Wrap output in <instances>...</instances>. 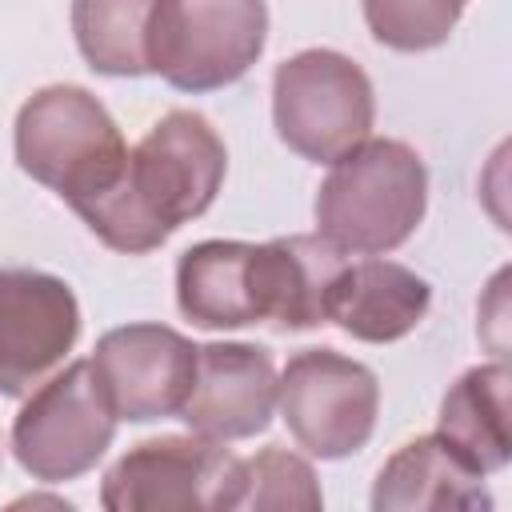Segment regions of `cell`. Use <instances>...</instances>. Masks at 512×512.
Masks as SVG:
<instances>
[{
	"label": "cell",
	"instance_id": "3",
	"mask_svg": "<svg viewBox=\"0 0 512 512\" xmlns=\"http://www.w3.org/2000/svg\"><path fill=\"white\" fill-rule=\"evenodd\" d=\"M128 144L104 104L76 88H40L16 116V164L68 208L100 196L124 168Z\"/></svg>",
	"mask_w": 512,
	"mask_h": 512
},
{
	"label": "cell",
	"instance_id": "12",
	"mask_svg": "<svg viewBox=\"0 0 512 512\" xmlns=\"http://www.w3.org/2000/svg\"><path fill=\"white\" fill-rule=\"evenodd\" d=\"M344 272V252L316 236H280L252 248L256 312L284 332H304L328 320V296Z\"/></svg>",
	"mask_w": 512,
	"mask_h": 512
},
{
	"label": "cell",
	"instance_id": "17",
	"mask_svg": "<svg viewBox=\"0 0 512 512\" xmlns=\"http://www.w3.org/2000/svg\"><path fill=\"white\" fill-rule=\"evenodd\" d=\"M160 0H72V32L88 68L104 76L152 72V20Z\"/></svg>",
	"mask_w": 512,
	"mask_h": 512
},
{
	"label": "cell",
	"instance_id": "19",
	"mask_svg": "<svg viewBox=\"0 0 512 512\" xmlns=\"http://www.w3.org/2000/svg\"><path fill=\"white\" fill-rule=\"evenodd\" d=\"M372 36L396 52H424L452 36L460 20L456 0H364Z\"/></svg>",
	"mask_w": 512,
	"mask_h": 512
},
{
	"label": "cell",
	"instance_id": "20",
	"mask_svg": "<svg viewBox=\"0 0 512 512\" xmlns=\"http://www.w3.org/2000/svg\"><path fill=\"white\" fill-rule=\"evenodd\" d=\"M456 4H460V8H464V0H456Z\"/></svg>",
	"mask_w": 512,
	"mask_h": 512
},
{
	"label": "cell",
	"instance_id": "6",
	"mask_svg": "<svg viewBox=\"0 0 512 512\" xmlns=\"http://www.w3.org/2000/svg\"><path fill=\"white\" fill-rule=\"evenodd\" d=\"M116 412L92 372V360H76L52 380L36 384L12 424V448L24 472L44 484L84 476L112 444Z\"/></svg>",
	"mask_w": 512,
	"mask_h": 512
},
{
	"label": "cell",
	"instance_id": "1",
	"mask_svg": "<svg viewBox=\"0 0 512 512\" xmlns=\"http://www.w3.org/2000/svg\"><path fill=\"white\" fill-rule=\"evenodd\" d=\"M228 152L216 128L188 108L168 112L128 148L120 176L80 208H72L108 248L152 252L180 224L204 216L224 184Z\"/></svg>",
	"mask_w": 512,
	"mask_h": 512
},
{
	"label": "cell",
	"instance_id": "10",
	"mask_svg": "<svg viewBox=\"0 0 512 512\" xmlns=\"http://www.w3.org/2000/svg\"><path fill=\"white\" fill-rule=\"evenodd\" d=\"M92 372L116 420L176 416L196 376V344L164 324H124L96 340Z\"/></svg>",
	"mask_w": 512,
	"mask_h": 512
},
{
	"label": "cell",
	"instance_id": "5",
	"mask_svg": "<svg viewBox=\"0 0 512 512\" xmlns=\"http://www.w3.org/2000/svg\"><path fill=\"white\" fill-rule=\"evenodd\" d=\"M264 36V0H160L152 20V72L180 92H212L256 64Z\"/></svg>",
	"mask_w": 512,
	"mask_h": 512
},
{
	"label": "cell",
	"instance_id": "8",
	"mask_svg": "<svg viewBox=\"0 0 512 512\" xmlns=\"http://www.w3.org/2000/svg\"><path fill=\"white\" fill-rule=\"evenodd\" d=\"M236 456L208 436H160L124 452L104 484L108 512H228Z\"/></svg>",
	"mask_w": 512,
	"mask_h": 512
},
{
	"label": "cell",
	"instance_id": "11",
	"mask_svg": "<svg viewBox=\"0 0 512 512\" xmlns=\"http://www.w3.org/2000/svg\"><path fill=\"white\" fill-rule=\"evenodd\" d=\"M276 368L256 344H204L196 348V376L180 420L208 440H248L272 424Z\"/></svg>",
	"mask_w": 512,
	"mask_h": 512
},
{
	"label": "cell",
	"instance_id": "2",
	"mask_svg": "<svg viewBox=\"0 0 512 512\" xmlns=\"http://www.w3.org/2000/svg\"><path fill=\"white\" fill-rule=\"evenodd\" d=\"M424 204V160L400 140H360L332 160L316 192V228L340 252L376 256L416 232Z\"/></svg>",
	"mask_w": 512,
	"mask_h": 512
},
{
	"label": "cell",
	"instance_id": "16",
	"mask_svg": "<svg viewBox=\"0 0 512 512\" xmlns=\"http://www.w3.org/2000/svg\"><path fill=\"white\" fill-rule=\"evenodd\" d=\"M252 248L244 240H204L192 244L176 264L180 312L200 328H244L256 324V280Z\"/></svg>",
	"mask_w": 512,
	"mask_h": 512
},
{
	"label": "cell",
	"instance_id": "18",
	"mask_svg": "<svg viewBox=\"0 0 512 512\" xmlns=\"http://www.w3.org/2000/svg\"><path fill=\"white\" fill-rule=\"evenodd\" d=\"M320 504H324V496H320V484H316V472L308 460H300L284 448H264L248 460H236L228 512H236V508L316 512Z\"/></svg>",
	"mask_w": 512,
	"mask_h": 512
},
{
	"label": "cell",
	"instance_id": "15",
	"mask_svg": "<svg viewBox=\"0 0 512 512\" xmlns=\"http://www.w3.org/2000/svg\"><path fill=\"white\" fill-rule=\"evenodd\" d=\"M512 372L504 360L468 368L444 396L436 436L460 452L480 476L500 472L512 456V416H508Z\"/></svg>",
	"mask_w": 512,
	"mask_h": 512
},
{
	"label": "cell",
	"instance_id": "13",
	"mask_svg": "<svg viewBox=\"0 0 512 512\" xmlns=\"http://www.w3.org/2000/svg\"><path fill=\"white\" fill-rule=\"evenodd\" d=\"M432 288L412 268L392 260L344 264L328 296V320H336L352 340L392 344L408 336L428 312Z\"/></svg>",
	"mask_w": 512,
	"mask_h": 512
},
{
	"label": "cell",
	"instance_id": "14",
	"mask_svg": "<svg viewBox=\"0 0 512 512\" xmlns=\"http://www.w3.org/2000/svg\"><path fill=\"white\" fill-rule=\"evenodd\" d=\"M376 512H444V508H492L484 476L452 452L440 436H420L404 444L376 476Z\"/></svg>",
	"mask_w": 512,
	"mask_h": 512
},
{
	"label": "cell",
	"instance_id": "4",
	"mask_svg": "<svg viewBox=\"0 0 512 512\" xmlns=\"http://www.w3.org/2000/svg\"><path fill=\"white\" fill-rule=\"evenodd\" d=\"M372 84L360 64L332 48H304L272 76L276 136L304 160L332 164L372 128Z\"/></svg>",
	"mask_w": 512,
	"mask_h": 512
},
{
	"label": "cell",
	"instance_id": "7",
	"mask_svg": "<svg viewBox=\"0 0 512 512\" xmlns=\"http://www.w3.org/2000/svg\"><path fill=\"white\" fill-rule=\"evenodd\" d=\"M276 404L304 452L340 460L368 444L376 428L380 384L360 360H348L332 348H304L284 364L276 380Z\"/></svg>",
	"mask_w": 512,
	"mask_h": 512
},
{
	"label": "cell",
	"instance_id": "9",
	"mask_svg": "<svg viewBox=\"0 0 512 512\" xmlns=\"http://www.w3.org/2000/svg\"><path fill=\"white\" fill-rule=\"evenodd\" d=\"M80 336V304L60 276L0 268V392L28 396Z\"/></svg>",
	"mask_w": 512,
	"mask_h": 512
}]
</instances>
